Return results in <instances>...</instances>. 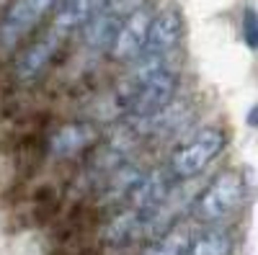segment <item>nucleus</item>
<instances>
[{
  "mask_svg": "<svg viewBox=\"0 0 258 255\" xmlns=\"http://www.w3.org/2000/svg\"><path fill=\"white\" fill-rule=\"evenodd\" d=\"M225 144L227 134L222 126H204L194 132L181 147H176L165 165L176 181H194L209 162H214V157L225 150Z\"/></svg>",
  "mask_w": 258,
  "mask_h": 255,
  "instance_id": "f03ea898",
  "label": "nucleus"
},
{
  "mask_svg": "<svg viewBox=\"0 0 258 255\" xmlns=\"http://www.w3.org/2000/svg\"><path fill=\"white\" fill-rule=\"evenodd\" d=\"M62 206V194L57 186H39L31 194V222L34 224H49L57 219Z\"/></svg>",
  "mask_w": 258,
  "mask_h": 255,
  "instance_id": "9b49d317",
  "label": "nucleus"
},
{
  "mask_svg": "<svg viewBox=\"0 0 258 255\" xmlns=\"http://www.w3.org/2000/svg\"><path fill=\"white\" fill-rule=\"evenodd\" d=\"M101 142V129L93 121H64L52 126L44 142V160L73 162L85 160Z\"/></svg>",
  "mask_w": 258,
  "mask_h": 255,
  "instance_id": "7ed1b4c3",
  "label": "nucleus"
},
{
  "mask_svg": "<svg viewBox=\"0 0 258 255\" xmlns=\"http://www.w3.org/2000/svg\"><path fill=\"white\" fill-rule=\"evenodd\" d=\"M57 0H13L0 21V47L13 49L24 41L41 21L49 16Z\"/></svg>",
  "mask_w": 258,
  "mask_h": 255,
  "instance_id": "20e7f679",
  "label": "nucleus"
},
{
  "mask_svg": "<svg viewBox=\"0 0 258 255\" xmlns=\"http://www.w3.org/2000/svg\"><path fill=\"white\" fill-rule=\"evenodd\" d=\"M245 199H248V183L243 170L227 167L197 196L191 211L202 224H225L243 209Z\"/></svg>",
  "mask_w": 258,
  "mask_h": 255,
  "instance_id": "f257e3e1",
  "label": "nucleus"
},
{
  "mask_svg": "<svg viewBox=\"0 0 258 255\" xmlns=\"http://www.w3.org/2000/svg\"><path fill=\"white\" fill-rule=\"evenodd\" d=\"M183 39V18L176 8H163L155 13L150 24L147 39L140 57H163V54H176L178 44Z\"/></svg>",
  "mask_w": 258,
  "mask_h": 255,
  "instance_id": "0eeeda50",
  "label": "nucleus"
},
{
  "mask_svg": "<svg viewBox=\"0 0 258 255\" xmlns=\"http://www.w3.org/2000/svg\"><path fill=\"white\" fill-rule=\"evenodd\" d=\"M243 36L248 41V47H255V13L248 8L245 18H243Z\"/></svg>",
  "mask_w": 258,
  "mask_h": 255,
  "instance_id": "f8f14e48",
  "label": "nucleus"
},
{
  "mask_svg": "<svg viewBox=\"0 0 258 255\" xmlns=\"http://www.w3.org/2000/svg\"><path fill=\"white\" fill-rule=\"evenodd\" d=\"M3 6H6V0H0V8H3Z\"/></svg>",
  "mask_w": 258,
  "mask_h": 255,
  "instance_id": "ddd939ff",
  "label": "nucleus"
},
{
  "mask_svg": "<svg viewBox=\"0 0 258 255\" xmlns=\"http://www.w3.org/2000/svg\"><path fill=\"white\" fill-rule=\"evenodd\" d=\"M191 235L194 232H188L183 224H176L163 235H158L155 240H150L140 255H186Z\"/></svg>",
  "mask_w": 258,
  "mask_h": 255,
  "instance_id": "9d476101",
  "label": "nucleus"
},
{
  "mask_svg": "<svg viewBox=\"0 0 258 255\" xmlns=\"http://www.w3.org/2000/svg\"><path fill=\"white\" fill-rule=\"evenodd\" d=\"M155 6L147 3L140 6L137 11H132L124 24L119 26L116 36H114V44L109 49V57L116 59V62H124V65H129V62H135L140 54H142V47H145V39H147V31H150V24H153L155 18Z\"/></svg>",
  "mask_w": 258,
  "mask_h": 255,
  "instance_id": "423d86ee",
  "label": "nucleus"
},
{
  "mask_svg": "<svg viewBox=\"0 0 258 255\" xmlns=\"http://www.w3.org/2000/svg\"><path fill=\"white\" fill-rule=\"evenodd\" d=\"M178 183L181 181H176L173 176H170L168 165H158L153 170H145V176L137 183V188L132 191V196H129L126 206L129 209H137V211H153L155 206H160L170 194H173V188Z\"/></svg>",
  "mask_w": 258,
  "mask_h": 255,
  "instance_id": "6e6552de",
  "label": "nucleus"
},
{
  "mask_svg": "<svg viewBox=\"0 0 258 255\" xmlns=\"http://www.w3.org/2000/svg\"><path fill=\"white\" fill-rule=\"evenodd\" d=\"M235 240L225 224H207L197 235H191L186 255H232Z\"/></svg>",
  "mask_w": 258,
  "mask_h": 255,
  "instance_id": "1a4fd4ad",
  "label": "nucleus"
},
{
  "mask_svg": "<svg viewBox=\"0 0 258 255\" xmlns=\"http://www.w3.org/2000/svg\"><path fill=\"white\" fill-rule=\"evenodd\" d=\"M64 41H68V36L49 26L39 39H34L31 44L18 54L16 65H13V77L18 82H34L36 77H41L49 70L54 57L59 54V49L64 47Z\"/></svg>",
  "mask_w": 258,
  "mask_h": 255,
  "instance_id": "39448f33",
  "label": "nucleus"
}]
</instances>
